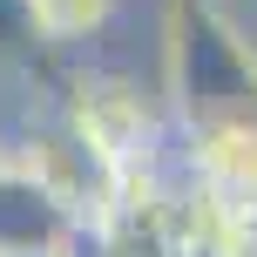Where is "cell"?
<instances>
[{
    "label": "cell",
    "instance_id": "obj_2",
    "mask_svg": "<svg viewBox=\"0 0 257 257\" xmlns=\"http://www.w3.org/2000/svg\"><path fill=\"white\" fill-rule=\"evenodd\" d=\"M176 163L210 196H257V128H176Z\"/></svg>",
    "mask_w": 257,
    "mask_h": 257
},
{
    "label": "cell",
    "instance_id": "obj_6",
    "mask_svg": "<svg viewBox=\"0 0 257 257\" xmlns=\"http://www.w3.org/2000/svg\"><path fill=\"white\" fill-rule=\"evenodd\" d=\"M0 176H14V128H7V115H0Z\"/></svg>",
    "mask_w": 257,
    "mask_h": 257
},
{
    "label": "cell",
    "instance_id": "obj_5",
    "mask_svg": "<svg viewBox=\"0 0 257 257\" xmlns=\"http://www.w3.org/2000/svg\"><path fill=\"white\" fill-rule=\"evenodd\" d=\"M61 54L48 48L41 34V14L34 0H0V81H27V75H48Z\"/></svg>",
    "mask_w": 257,
    "mask_h": 257
},
{
    "label": "cell",
    "instance_id": "obj_1",
    "mask_svg": "<svg viewBox=\"0 0 257 257\" xmlns=\"http://www.w3.org/2000/svg\"><path fill=\"white\" fill-rule=\"evenodd\" d=\"M163 95L176 128H257V41L223 14V0H163L156 14Z\"/></svg>",
    "mask_w": 257,
    "mask_h": 257
},
{
    "label": "cell",
    "instance_id": "obj_3",
    "mask_svg": "<svg viewBox=\"0 0 257 257\" xmlns=\"http://www.w3.org/2000/svg\"><path fill=\"white\" fill-rule=\"evenodd\" d=\"M75 210L54 190H41L27 169L0 176V250H61L75 237Z\"/></svg>",
    "mask_w": 257,
    "mask_h": 257
},
{
    "label": "cell",
    "instance_id": "obj_4",
    "mask_svg": "<svg viewBox=\"0 0 257 257\" xmlns=\"http://www.w3.org/2000/svg\"><path fill=\"white\" fill-rule=\"evenodd\" d=\"M34 14L61 61H88V48L122 21V0H34Z\"/></svg>",
    "mask_w": 257,
    "mask_h": 257
},
{
    "label": "cell",
    "instance_id": "obj_7",
    "mask_svg": "<svg viewBox=\"0 0 257 257\" xmlns=\"http://www.w3.org/2000/svg\"><path fill=\"white\" fill-rule=\"evenodd\" d=\"M0 257H61V250H0Z\"/></svg>",
    "mask_w": 257,
    "mask_h": 257
}]
</instances>
